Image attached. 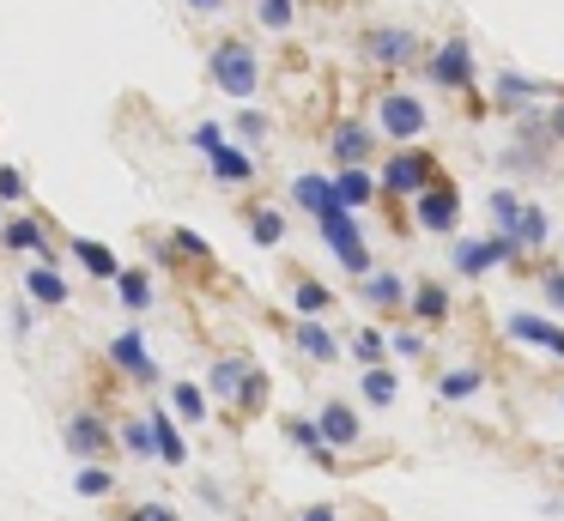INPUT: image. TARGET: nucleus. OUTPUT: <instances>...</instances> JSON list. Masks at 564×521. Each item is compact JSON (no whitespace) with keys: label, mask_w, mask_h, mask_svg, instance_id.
Returning <instances> with one entry per match:
<instances>
[{"label":"nucleus","mask_w":564,"mask_h":521,"mask_svg":"<svg viewBox=\"0 0 564 521\" xmlns=\"http://www.w3.org/2000/svg\"><path fill=\"white\" fill-rule=\"evenodd\" d=\"M171 249H183V254H195V261H213V249H207V237H195V230H176V237H171Z\"/></svg>","instance_id":"nucleus-39"},{"label":"nucleus","mask_w":564,"mask_h":521,"mask_svg":"<svg viewBox=\"0 0 564 521\" xmlns=\"http://www.w3.org/2000/svg\"><path fill=\"white\" fill-rule=\"evenodd\" d=\"M237 133H243V140H261V133H268V116H261V109H243V116H237Z\"/></svg>","instance_id":"nucleus-41"},{"label":"nucleus","mask_w":564,"mask_h":521,"mask_svg":"<svg viewBox=\"0 0 564 521\" xmlns=\"http://www.w3.org/2000/svg\"><path fill=\"white\" fill-rule=\"evenodd\" d=\"M152 436H159V455L171 460V467H183V460H188V443H183V431H176L171 412H152Z\"/></svg>","instance_id":"nucleus-21"},{"label":"nucleus","mask_w":564,"mask_h":521,"mask_svg":"<svg viewBox=\"0 0 564 521\" xmlns=\"http://www.w3.org/2000/svg\"><path fill=\"white\" fill-rule=\"evenodd\" d=\"M498 97L503 104H540L546 79H528V73H498Z\"/></svg>","instance_id":"nucleus-22"},{"label":"nucleus","mask_w":564,"mask_h":521,"mask_svg":"<svg viewBox=\"0 0 564 521\" xmlns=\"http://www.w3.org/2000/svg\"><path fill=\"white\" fill-rule=\"evenodd\" d=\"M413 218H419V230H455V218H462V194H455L449 182H437V188H425L413 200Z\"/></svg>","instance_id":"nucleus-9"},{"label":"nucleus","mask_w":564,"mask_h":521,"mask_svg":"<svg viewBox=\"0 0 564 521\" xmlns=\"http://www.w3.org/2000/svg\"><path fill=\"white\" fill-rule=\"evenodd\" d=\"M122 448H128V455H159V436H152V412H147V419H128V424H122Z\"/></svg>","instance_id":"nucleus-31"},{"label":"nucleus","mask_w":564,"mask_h":521,"mask_svg":"<svg viewBox=\"0 0 564 521\" xmlns=\"http://www.w3.org/2000/svg\"><path fill=\"white\" fill-rule=\"evenodd\" d=\"M19 194H25V176L13 164H0V200H19Z\"/></svg>","instance_id":"nucleus-42"},{"label":"nucleus","mask_w":564,"mask_h":521,"mask_svg":"<svg viewBox=\"0 0 564 521\" xmlns=\"http://www.w3.org/2000/svg\"><path fill=\"white\" fill-rule=\"evenodd\" d=\"M292 303H297V315H304V322H316V315L334 303V291H328V285H316V279H297Z\"/></svg>","instance_id":"nucleus-27"},{"label":"nucleus","mask_w":564,"mask_h":521,"mask_svg":"<svg viewBox=\"0 0 564 521\" xmlns=\"http://www.w3.org/2000/svg\"><path fill=\"white\" fill-rule=\"evenodd\" d=\"M67 448L86 455V460H98L104 448H110V431H104L98 412H74V419H67Z\"/></svg>","instance_id":"nucleus-12"},{"label":"nucleus","mask_w":564,"mask_h":521,"mask_svg":"<svg viewBox=\"0 0 564 521\" xmlns=\"http://www.w3.org/2000/svg\"><path fill=\"white\" fill-rule=\"evenodd\" d=\"M188 7H200V12H213V7H219V0H188Z\"/></svg>","instance_id":"nucleus-48"},{"label":"nucleus","mask_w":564,"mask_h":521,"mask_svg":"<svg viewBox=\"0 0 564 521\" xmlns=\"http://www.w3.org/2000/svg\"><path fill=\"white\" fill-rule=\"evenodd\" d=\"M322 237H328V249H334V254H340V267H346V273H365V279H370V249H365V230L352 225V213H346V206H340V213H328V218H322Z\"/></svg>","instance_id":"nucleus-3"},{"label":"nucleus","mask_w":564,"mask_h":521,"mask_svg":"<svg viewBox=\"0 0 564 521\" xmlns=\"http://www.w3.org/2000/svg\"><path fill=\"white\" fill-rule=\"evenodd\" d=\"M491 218H498V230H516V218H522L516 188H491Z\"/></svg>","instance_id":"nucleus-35"},{"label":"nucleus","mask_w":564,"mask_h":521,"mask_svg":"<svg viewBox=\"0 0 564 521\" xmlns=\"http://www.w3.org/2000/svg\"><path fill=\"white\" fill-rule=\"evenodd\" d=\"M503 334H510V339H522V346L552 351V358H564V327H558V322H546V315L516 310V315H503Z\"/></svg>","instance_id":"nucleus-8"},{"label":"nucleus","mask_w":564,"mask_h":521,"mask_svg":"<svg viewBox=\"0 0 564 521\" xmlns=\"http://www.w3.org/2000/svg\"><path fill=\"white\" fill-rule=\"evenodd\" d=\"M261 24H268V31H285V24H292V0H261Z\"/></svg>","instance_id":"nucleus-38"},{"label":"nucleus","mask_w":564,"mask_h":521,"mask_svg":"<svg viewBox=\"0 0 564 521\" xmlns=\"http://www.w3.org/2000/svg\"><path fill=\"white\" fill-rule=\"evenodd\" d=\"M285 436H292V443L304 448V455L316 460L322 473H340V467H334V448L322 443V424H316V419H285Z\"/></svg>","instance_id":"nucleus-15"},{"label":"nucleus","mask_w":564,"mask_h":521,"mask_svg":"<svg viewBox=\"0 0 564 521\" xmlns=\"http://www.w3.org/2000/svg\"><path fill=\"white\" fill-rule=\"evenodd\" d=\"M431 79L449 85V91H474V43L467 36H449V43L437 48V61H431Z\"/></svg>","instance_id":"nucleus-6"},{"label":"nucleus","mask_w":564,"mask_h":521,"mask_svg":"<svg viewBox=\"0 0 564 521\" xmlns=\"http://www.w3.org/2000/svg\"><path fill=\"white\" fill-rule=\"evenodd\" d=\"M128 521H176V509H171V503H140Z\"/></svg>","instance_id":"nucleus-45"},{"label":"nucleus","mask_w":564,"mask_h":521,"mask_svg":"<svg viewBox=\"0 0 564 521\" xmlns=\"http://www.w3.org/2000/svg\"><path fill=\"white\" fill-rule=\"evenodd\" d=\"M249 237H256L261 249H273V242L285 237V218L273 213V206H261V213H249Z\"/></svg>","instance_id":"nucleus-32"},{"label":"nucleus","mask_w":564,"mask_h":521,"mask_svg":"<svg viewBox=\"0 0 564 521\" xmlns=\"http://www.w3.org/2000/svg\"><path fill=\"white\" fill-rule=\"evenodd\" d=\"M406 310H413L419 322H443V315H449V291H443L437 279H431V285H419V291H413V303H406Z\"/></svg>","instance_id":"nucleus-25"},{"label":"nucleus","mask_w":564,"mask_h":521,"mask_svg":"<svg viewBox=\"0 0 564 521\" xmlns=\"http://www.w3.org/2000/svg\"><path fill=\"white\" fill-rule=\"evenodd\" d=\"M7 249H19V254L37 249L43 254V225H37V218H13V225H7Z\"/></svg>","instance_id":"nucleus-33"},{"label":"nucleus","mask_w":564,"mask_h":521,"mask_svg":"<svg viewBox=\"0 0 564 521\" xmlns=\"http://www.w3.org/2000/svg\"><path fill=\"white\" fill-rule=\"evenodd\" d=\"M207 388L219 400H231V406H261V394H268V376L256 370V363H243V358H219L207 370Z\"/></svg>","instance_id":"nucleus-2"},{"label":"nucleus","mask_w":564,"mask_h":521,"mask_svg":"<svg viewBox=\"0 0 564 521\" xmlns=\"http://www.w3.org/2000/svg\"><path fill=\"white\" fill-rule=\"evenodd\" d=\"M322 443L334 448V455H340V448H352L358 443V412L346 406V400H328V406H322Z\"/></svg>","instance_id":"nucleus-13"},{"label":"nucleus","mask_w":564,"mask_h":521,"mask_svg":"<svg viewBox=\"0 0 564 521\" xmlns=\"http://www.w3.org/2000/svg\"><path fill=\"white\" fill-rule=\"evenodd\" d=\"M358 388H365L370 406H394V394H401V376L382 370V363H377V370H365V382H358Z\"/></svg>","instance_id":"nucleus-26"},{"label":"nucleus","mask_w":564,"mask_h":521,"mask_svg":"<svg viewBox=\"0 0 564 521\" xmlns=\"http://www.w3.org/2000/svg\"><path fill=\"white\" fill-rule=\"evenodd\" d=\"M546 133H552V140H564V104H552V116H546Z\"/></svg>","instance_id":"nucleus-47"},{"label":"nucleus","mask_w":564,"mask_h":521,"mask_svg":"<svg viewBox=\"0 0 564 521\" xmlns=\"http://www.w3.org/2000/svg\"><path fill=\"white\" fill-rule=\"evenodd\" d=\"M522 249H540L546 242V206H522V218H516V230H510Z\"/></svg>","instance_id":"nucleus-30"},{"label":"nucleus","mask_w":564,"mask_h":521,"mask_svg":"<svg viewBox=\"0 0 564 521\" xmlns=\"http://www.w3.org/2000/svg\"><path fill=\"white\" fill-rule=\"evenodd\" d=\"M213 176H219V182H249V176H256V164H249V152L225 145V152H213Z\"/></svg>","instance_id":"nucleus-28"},{"label":"nucleus","mask_w":564,"mask_h":521,"mask_svg":"<svg viewBox=\"0 0 564 521\" xmlns=\"http://www.w3.org/2000/svg\"><path fill=\"white\" fill-rule=\"evenodd\" d=\"M292 200L304 206V213H316V225L328 213H340V194H334V176H297L292 182Z\"/></svg>","instance_id":"nucleus-14"},{"label":"nucleus","mask_w":564,"mask_h":521,"mask_svg":"<svg viewBox=\"0 0 564 521\" xmlns=\"http://www.w3.org/2000/svg\"><path fill=\"white\" fill-rule=\"evenodd\" d=\"M74 491H79V497H110L116 479H110L104 467H79V473H74Z\"/></svg>","instance_id":"nucleus-36"},{"label":"nucleus","mask_w":564,"mask_h":521,"mask_svg":"<svg viewBox=\"0 0 564 521\" xmlns=\"http://www.w3.org/2000/svg\"><path fill=\"white\" fill-rule=\"evenodd\" d=\"M365 297L377 303V310H394V303H413V291H406L394 273H370L365 279Z\"/></svg>","instance_id":"nucleus-24"},{"label":"nucleus","mask_w":564,"mask_h":521,"mask_svg":"<svg viewBox=\"0 0 564 521\" xmlns=\"http://www.w3.org/2000/svg\"><path fill=\"white\" fill-rule=\"evenodd\" d=\"M377 121H382V133H389V140H419V133H425V104H419V97H406V91H389L382 97V109H377Z\"/></svg>","instance_id":"nucleus-7"},{"label":"nucleus","mask_w":564,"mask_h":521,"mask_svg":"<svg viewBox=\"0 0 564 521\" xmlns=\"http://www.w3.org/2000/svg\"><path fill=\"white\" fill-rule=\"evenodd\" d=\"M171 412H176L183 424H200V419H207V388L176 382V388H171Z\"/></svg>","instance_id":"nucleus-23"},{"label":"nucleus","mask_w":564,"mask_h":521,"mask_svg":"<svg viewBox=\"0 0 564 521\" xmlns=\"http://www.w3.org/2000/svg\"><path fill=\"white\" fill-rule=\"evenodd\" d=\"M74 254H79V267H86V273H98V279H122L128 267L116 261L110 249H104V242H86V237H74Z\"/></svg>","instance_id":"nucleus-20"},{"label":"nucleus","mask_w":564,"mask_h":521,"mask_svg":"<svg viewBox=\"0 0 564 521\" xmlns=\"http://www.w3.org/2000/svg\"><path fill=\"white\" fill-rule=\"evenodd\" d=\"M516 254H522V242H516L510 230H491L486 242H455V273L479 279V273H491L498 261H516Z\"/></svg>","instance_id":"nucleus-4"},{"label":"nucleus","mask_w":564,"mask_h":521,"mask_svg":"<svg viewBox=\"0 0 564 521\" xmlns=\"http://www.w3.org/2000/svg\"><path fill=\"white\" fill-rule=\"evenodd\" d=\"M207 79L219 85L225 97H256V79H261V61H256V48L249 43H219L213 48V61H207Z\"/></svg>","instance_id":"nucleus-1"},{"label":"nucleus","mask_w":564,"mask_h":521,"mask_svg":"<svg viewBox=\"0 0 564 521\" xmlns=\"http://www.w3.org/2000/svg\"><path fill=\"white\" fill-rule=\"evenodd\" d=\"M389 351H394V358H419V351H425V339H419V334H394Z\"/></svg>","instance_id":"nucleus-43"},{"label":"nucleus","mask_w":564,"mask_h":521,"mask_svg":"<svg viewBox=\"0 0 564 521\" xmlns=\"http://www.w3.org/2000/svg\"><path fill=\"white\" fill-rule=\"evenodd\" d=\"M297 521H340V509H328V503H310Z\"/></svg>","instance_id":"nucleus-46"},{"label":"nucleus","mask_w":564,"mask_h":521,"mask_svg":"<svg viewBox=\"0 0 564 521\" xmlns=\"http://www.w3.org/2000/svg\"><path fill=\"white\" fill-rule=\"evenodd\" d=\"M116 291H122L128 310H147V303H152V279L147 273H122V279H116Z\"/></svg>","instance_id":"nucleus-34"},{"label":"nucleus","mask_w":564,"mask_h":521,"mask_svg":"<svg viewBox=\"0 0 564 521\" xmlns=\"http://www.w3.org/2000/svg\"><path fill=\"white\" fill-rule=\"evenodd\" d=\"M297 351H304V358H316V363L340 358V346H334V334L322 322H297Z\"/></svg>","instance_id":"nucleus-19"},{"label":"nucleus","mask_w":564,"mask_h":521,"mask_svg":"<svg viewBox=\"0 0 564 521\" xmlns=\"http://www.w3.org/2000/svg\"><path fill=\"white\" fill-rule=\"evenodd\" d=\"M352 351L370 363V370H377V358H382V334H370V327H365V334H352Z\"/></svg>","instance_id":"nucleus-40"},{"label":"nucleus","mask_w":564,"mask_h":521,"mask_svg":"<svg viewBox=\"0 0 564 521\" xmlns=\"http://www.w3.org/2000/svg\"><path fill=\"white\" fill-rule=\"evenodd\" d=\"M479 388H486V376H479V370H449V376H437V394H443V400H474Z\"/></svg>","instance_id":"nucleus-29"},{"label":"nucleus","mask_w":564,"mask_h":521,"mask_svg":"<svg viewBox=\"0 0 564 521\" xmlns=\"http://www.w3.org/2000/svg\"><path fill=\"white\" fill-rule=\"evenodd\" d=\"M540 291H546L552 310H564V273H540Z\"/></svg>","instance_id":"nucleus-44"},{"label":"nucleus","mask_w":564,"mask_h":521,"mask_svg":"<svg viewBox=\"0 0 564 521\" xmlns=\"http://www.w3.org/2000/svg\"><path fill=\"white\" fill-rule=\"evenodd\" d=\"M25 291L43 303V310H62V303H67V279L55 273V267H31V273H25Z\"/></svg>","instance_id":"nucleus-18"},{"label":"nucleus","mask_w":564,"mask_h":521,"mask_svg":"<svg viewBox=\"0 0 564 521\" xmlns=\"http://www.w3.org/2000/svg\"><path fill=\"white\" fill-rule=\"evenodd\" d=\"M188 140H195V145H200V152H207V158H213V152H225V128H219V121H200V128L188 133Z\"/></svg>","instance_id":"nucleus-37"},{"label":"nucleus","mask_w":564,"mask_h":521,"mask_svg":"<svg viewBox=\"0 0 564 521\" xmlns=\"http://www.w3.org/2000/svg\"><path fill=\"white\" fill-rule=\"evenodd\" d=\"M365 55L382 61V67H401V61L419 55V36H413V31H394V24H382V31L365 36Z\"/></svg>","instance_id":"nucleus-11"},{"label":"nucleus","mask_w":564,"mask_h":521,"mask_svg":"<svg viewBox=\"0 0 564 521\" xmlns=\"http://www.w3.org/2000/svg\"><path fill=\"white\" fill-rule=\"evenodd\" d=\"M377 188H382V182H370L365 170H340V176H334V194H340V206H346V213L370 206V200H377Z\"/></svg>","instance_id":"nucleus-17"},{"label":"nucleus","mask_w":564,"mask_h":521,"mask_svg":"<svg viewBox=\"0 0 564 521\" xmlns=\"http://www.w3.org/2000/svg\"><path fill=\"white\" fill-rule=\"evenodd\" d=\"M328 145H334V158H340V170H365V158H370V128H358V121H340Z\"/></svg>","instance_id":"nucleus-16"},{"label":"nucleus","mask_w":564,"mask_h":521,"mask_svg":"<svg viewBox=\"0 0 564 521\" xmlns=\"http://www.w3.org/2000/svg\"><path fill=\"white\" fill-rule=\"evenodd\" d=\"M431 176H437V164H431L425 152H394L389 164H382V188H389V194H413V200L425 188H437Z\"/></svg>","instance_id":"nucleus-5"},{"label":"nucleus","mask_w":564,"mask_h":521,"mask_svg":"<svg viewBox=\"0 0 564 521\" xmlns=\"http://www.w3.org/2000/svg\"><path fill=\"white\" fill-rule=\"evenodd\" d=\"M110 358L122 363L134 382H159V363H152V351H147V339H140V327H128V334L110 339Z\"/></svg>","instance_id":"nucleus-10"}]
</instances>
